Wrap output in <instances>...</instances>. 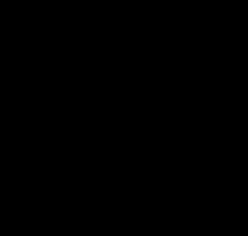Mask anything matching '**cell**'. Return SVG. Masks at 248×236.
Instances as JSON below:
<instances>
[]
</instances>
